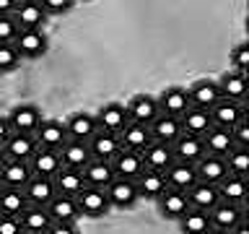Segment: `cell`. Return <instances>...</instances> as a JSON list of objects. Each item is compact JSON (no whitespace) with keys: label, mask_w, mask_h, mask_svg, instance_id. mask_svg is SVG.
<instances>
[{"label":"cell","mask_w":249,"mask_h":234,"mask_svg":"<svg viewBox=\"0 0 249 234\" xmlns=\"http://www.w3.org/2000/svg\"><path fill=\"white\" fill-rule=\"evenodd\" d=\"M52 185H54V193H57V195H68V198H75V195L86 187L81 172H78V169H65V167L52 177Z\"/></svg>","instance_id":"8d00e7d4"},{"label":"cell","mask_w":249,"mask_h":234,"mask_svg":"<svg viewBox=\"0 0 249 234\" xmlns=\"http://www.w3.org/2000/svg\"><path fill=\"white\" fill-rule=\"evenodd\" d=\"M205 234H226V232H218V229H208Z\"/></svg>","instance_id":"f5cc1de1"},{"label":"cell","mask_w":249,"mask_h":234,"mask_svg":"<svg viewBox=\"0 0 249 234\" xmlns=\"http://www.w3.org/2000/svg\"><path fill=\"white\" fill-rule=\"evenodd\" d=\"M47 214H50L52 224H75V218L81 216V211H78L75 198L54 195V198L47 203Z\"/></svg>","instance_id":"ffe728a7"},{"label":"cell","mask_w":249,"mask_h":234,"mask_svg":"<svg viewBox=\"0 0 249 234\" xmlns=\"http://www.w3.org/2000/svg\"><path fill=\"white\" fill-rule=\"evenodd\" d=\"M163 179H166V187L179 190V193H187L192 185H197L195 167H192V164H179V161H174L166 172H163Z\"/></svg>","instance_id":"603a6c76"},{"label":"cell","mask_w":249,"mask_h":234,"mask_svg":"<svg viewBox=\"0 0 249 234\" xmlns=\"http://www.w3.org/2000/svg\"><path fill=\"white\" fill-rule=\"evenodd\" d=\"M23 195H26L29 206H42V208H47V203H50L57 193H54L52 179H47V177H31L29 185L23 187Z\"/></svg>","instance_id":"4dcf8cb0"},{"label":"cell","mask_w":249,"mask_h":234,"mask_svg":"<svg viewBox=\"0 0 249 234\" xmlns=\"http://www.w3.org/2000/svg\"><path fill=\"white\" fill-rule=\"evenodd\" d=\"M208 229H210V218L205 211L187 208L184 216L179 218V232L182 234H205Z\"/></svg>","instance_id":"f35d334b"},{"label":"cell","mask_w":249,"mask_h":234,"mask_svg":"<svg viewBox=\"0 0 249 234\" xmlns=\"http://www.w3.org/2000/svg\"><path fill=\"white\" fill-rule=\"evenodd\" d=\"M34 140L39 148H52V151H60L62 146L68 143V133H65V125L60 120H42L39 128L34 133Z\"/></svg>","instance_id":"ba28073f"},{"label":"cell","mask_w":249,"mask_h":234,"mask_svg":"<svg viewBox=\"0 0 249 234\" xmlns=\"http://www.w3.org/2000/svg\"><path fill=\"white\" fill-rule=\"evenodd\" d=\"M26 208H29V200L23 190H16V187H3L0 190V216L18 218Z\"/></svg>","instance_id":"74e56055"},{"label":"cell","mask_w":249,"mask_h":234,"mask_svg":"<svg viewBox=\"0 0 249 234\" xmlns=\"http://www.w3.org/2000/svg\"><path fill=\"white\" fill-rule=\"evenodd\" d=\"M42 8H44V13L47 16H57V13H65V11H70L73 8V3L70 0H42Z\"/></svg>","instance_id":"f6af8a7d"},{"label":"cell","mask_w":249,"mask_h":234,"mask_svg":"<svg viewBox=\"0 0 249 234\" xmlns=\"http://www.w3.org/2000/svg\"><path fill=\"white\" fill-rule=\"evenodd\" d=\"M231 136H233V143H236V146L247 148V143H249V120H247V117H244L239 125H233V128H231Z\"/></svg>","instance_id":"ee69618b"},{"label":"cell","mask_w":249,"mask_h":234,"mask_svg":"<svg viewBox=\"0 0 249 234\" xmlns=\"http://www.w3.org/2000/svg\"><path fill=\"white\" fill-rule=\"evenodd\" d=\"M171 154H174V161L179 164H197L202 156H205V143H202V138L197 136H187L182 133L174 143H171Z\"/></svg>","instance_id":"5b68a950"},{"label":"cell","mask_w":249,"mask_h":234,"mask_svg":"<svg viewBox=\"0 0 249 234\" xmlns=\"http://www.w3.org/2000/svg\"><path fill=\"white\" fill-rule=\"evenodd\" d=\"M148 130H151V138L156 143H166V146H171L179 136H182L179 117H169V115H159L151 125H148Z\"/></svg>","instance_id":"7402d4cb"},{"label":"cell","mask_w":249,"mask_h":234,"mask_svg":"<svg viewBox=\"0 0 249 234\" xmlns=\"http://www.w3.org/2000/svg\"><path fill=\"white\" fill-rule=\"evenodd\" d=\"M135 187H138V195H140V198L156 200L163 190H166V179H163L161 172L143 169V172L138 175V179H135Z\"/></svg>","instance_id":"e575fe53"},{"label":"cell","mask_w":249,"mask_h":234,"mask_svg":"<svg viewBox=\"0 0 249 234\" xmlns=\"http://www.w3.org/2000/svg\"><path fill=\"white\" fill-rule=\"evenodd\" d=\"M83 175V185L86 187H99V190H107V185L114 179V172H112V164L109 161H96L91 159L86 167L81 169Z\"/></svg>","instance_id":"4316f807"},{"label":"cell","mask_w":249,"mask_h":234,"mask_svg":"<svg viewBox=\"0 0 249 234\" xmlns=\"http://www.w3.org/2000/svg\"><path fill=\"white\" fill-rule=\"evenodd\" d=\"M16 0H0V16H13Z\"/></svg>","instance_id":"681fc988"},{"label":"cell","mask_w":249,"mask_h":234,"mask_svg":"<svg viewBox=\"0 0 249 234\" xmlns=\"http://www.w3.org/2000/svg\"><path fill=\"white\" fill-rule=\"evenodd\" d=\"M187 203H190V208H197V211H205L208 214L215 203H221V198H218V187L205 185V182L192 185L190 190H187Z\"/></svg>","instance_id":"836d02e7"},{"label":"cell","mask_w":249,"mask_h":234,"mask_svg":"<svg viewBox=\"0 0 249 234\" xmlns=\"http://www.w3.org/2000/svg\"><path fill=\"white\" fill-rule=\"evenodd\" d=\"M244 117H247L244 107L236 104V101L221 99L213 109H210V120H213V125H215V128H226V130H231L233 125H239Z\"/></svg>","instance_id":"e0dca14e"},{"label":"cell","mask_w":249,"mask_h":234,"mask_svg":"<svg viewBox=\"0 0 249 234\" xmlns=\"http://www.w3.org/2000/svg\"><path fill=\"white\" fill-rule=\"evenodd\" d=\"M34 177L29 169L26 161H13L8 159L3 164V169H0V182H3V187H16V190H23V187L29 185V179Z\"/></svg>","instance_id":"83f0119b"},{"label":"cell","mask_w":249,"mask_h":234,"mask_svg":"<svg viewBox=\"0 0 249 234\" xmlns=\"http://www.w3.org/2000/svg\"><path fill=\"white\" fill-rule=\"evenodd\" d=\"M229 234H249V224H247V221H239V224L233 226V229H231Z\"/></svg>","instance_id":"f907efd6"},{"label":"cell","mask_w":249,"mask_h":234,"mask_svg":"<svg viewBox=\"0 0 249 234\" xmlns=\"http://www.w3.org/2000/svg\"><path fill=\"white\" fill-rule=\"evenodd\" d=\"M202 143H205V154H210V156H221V159H226V156H229L233 148H236L231 130L215 128V125L205 133V136H202Z\"/></svg>","instance_id":"ac0fdd59"},{"label":"cell","mask_w":249,"mask_h":234,"mask_svg":"<svg viewBox=\"0 0 249 234\" xmlns=\"http://www.w3.org/2000/svg\"><path fill=\"white\" fill-rule=\"evenodd\" d=\"M5 117H8V125H11V133H23V136H34L39 122H42V112L34 104H18Z\"/></svg>","instance_id":"3957f363"},{"label":"cell","mask_w":249,"mask_h":234,"mask_svg":"<svg viewBox=\"0 0 249 234\" xmlns=\"http://www.w3.org/2000/svg\"><path fill=\"white\" fill-rule=\"evenodd\" d=\"M156 101H159V112L169 115V117H182L187 109H190V94H187V89H182V86H171V89H166Z\"/></svg>","instance_id":"2e32d148"},{"label":"cell","mask_w":249,"mask_h":234,"mask_svg":"<svg viewBox=\"0 0 249 234\" xmlns=\"http://www.w3.org/2000/svg\"><path fill=\"white\" fill-rule=\"evenodd\" d=\"M60 164L65 169H78L81 172L86 164L91 161V151H89V146L86 143H78V140H68L65 146L60 148Z\"/></svg>","instance_id":"1f68e13d"},{"label":"cell","mask_w":249,"mask_h":234,"mask_svg":"<svg viewBox=\"0 0 249 234\" xmlns=\"http://www.w3.org/2000/svg\"><path fill=\"white\" fill-rule=\"evenodd\" d=\"M75 203H78L81 216H89V218H101L112 208L109 206V198H107V190H99V187H83L75 195Z\"/></svg>","instance_id":"6da1fadb"},{"label":"cell","mask_w":249,"mask_h":234,"mask_svg":"<svg viewBox=\"0 0 249 234\" xmlns=\"http://www.w3.org/2000/svg\"><path fill=\"white\" fill-rule=\"evenodd\" d=\"M218 187V198H221L223 203H231V206H244V200H247V179L244 177H233L229 175L223 179L221 185H215Z\"/></svg>","instance_id":"d590c367"},{"label":"cell","mask_w":249,"mask_h":234,"mask_svg":"<svg viewBox=\"0 0 249 234\" xmlns=\"http://www.w3.org/2000/svg\"><path fill=\"white\" fill-rule=\"evenodd\" d=\"M62 125H65L68 140H78V143H89L91 136L99 130V122L91 112H75V115H70Z\"/></svg>","instance_id":"52a82bcc"},{"label":"cell","mask_w":249,"mask_h":234,"mask_svg":"<svg viewBox=\"0 0 249 234\" xmlns=\"http://www.w3.org/2000/svg\"><path fill=\"white\" fill-rule=\"evenodd\" d=\"M8 136H11V125H8V117L0 115V146L8 140Z\"/></svg>","instance_id":"c3c4849f"},{"label":"cell","mask_w":249,"mask_h":234,"mask_svg":"<svg viewBox=\"0 0 249 234\" xmlns=\"http://www.w3.org/2000/svg\"><path fill=\"white\" fill-rule=\"evenodd\" d=\"M13 47L21 60H34L47 52V37H44V31H18Z\"/></svg>","instance_id":"9a60e30c"},{"label":"cell","mask_w":249,"mask_h":234,"mask_svg":"<svg viewBox=\"0 0 249 234\" xmlns=\"http://www.w3.org/2000/svg\"><path fill=\"white\" fill-rule=\"evenodd\" d=\"M120 143L122 148H127V151H135V154H143L148 143H153L151 138V130H148V125H138V122H127L120 133Z\"/></svg>","instance_id":"cb8c5ba5"},{"label":"cell","mask_w":249,"mask_h":234,"mask_svg":"<svg viewBox=\"0 0 249 234\" xmlns=\"http://www.w3.org/2000/svg\"><path fill=\"white\" fill-rule=\"evenodd\" d=\"M143 156V167L145 169H153V172H166L171 164H174V154H171V146H166V143H148L145 146V151L140 154Z\"/></svg>","instance_id":"d4e9b609"},{"label":"cell","mask_w":249,"mask_h":234,"mask_svg":"<svg viewBox=\"0 0 249 234\" xmlns=\"http://www.w3.org/2000/svg\"><path fill=\"white\" fill-rule=\"evenodd\" d=\"M36 140L34 136H23V133H11L8 136V140L3 143V151L8 159H13V161H29L31 159V154L36 151Z\"/></svg>","instance_id":"484cf974"},{"label":"cell","mask_w":249,"mask_h":234,"mask_svg":"<svg viewBox=\"0 0 249 234\" xmlns=\"http://www.w3.org/2000/svg\"><path fill=\"white\" fill-rule=\"evenodd\" d=\"M0 234H23L21 221L11 216H0Z\"/></svg>","instance_id":"bcb514c9"},{"label":"cell","mask_w":249,"mask_h":234,"mask_svg":"<svg viewBox=\"0 0 249 234\" xmlns=\"http://www.w3.org/2000/svg\"><path fill=\"white\" fill-rule=\"evenodd\" d=\"M195 175H197V182L221 185L223 179L229 177V167H226V159H221V156L205 154L197 164H195Z\"/></svg>","instance_id":"30bf717a"},{"label":"cell","mask_w":249,"mask_h":234,"mask_svg":"<svg viewBox=\"0 0 249 234\" xmlns=\"http://www.w3.org/2000/svg\"><path fill=\"white\" fill-rule=\"evenodd\" d=\"M93 117H96V122H99V130L114 133V136H120L122 128L130 122L127 109H124V104H120V101H109V104H104Z\"/></svg>","instance_id":"8fae6325"},{"label":"cell","mask_w":249,"mask_h":234,"mask_svg":"<svg viewBox=\"0 0 249 234\" xmlns=\"http://www.w3.org/2000/svg\"><path fill=\"white\" fill-rule=\"evenodd\" d=\"M109 164H112V172H114L117 179H132V182H135L138 175L145 169L143 156L135 154V151H127V148H120V154H117Z\"/></svg>","instance_id":"5bb4252c"},{"label":"cell","mask_w":249,"mask_h":234,"mask_svg":"<svg viewBox=\"0 0 249 234\" xmlns=\"http://www.w3.org/2000/svg\"><path fill=\"white\" fill-rule=\"evenodd\" d=\"M18 62H21V58H18V52H16L13 44H0V73L13 70Z\"/></svg>","instance_id":"b9f144b4"},{"label":"cell","mask_w":249,"mask_h":234,"mask_svg":"<svg viewBox=\"0 0 249 234\" xmlns=\"http://www.w3.org/2000/svg\"><path fill=\"white\" fill-rule=\"evenodd\" d=\"M127 109V120L138 122V125H151L156 117H159V101L151 94H138V97L130 99V104H124Z\"/></svg>","instance_id":"277c9868"},{"label":"cell","mask_w":249,"mask_h":234,"mask_svg":"<svg viewBox=\"0 0 249 234\" xmlns=\"http://www.w3.org/2000/svg\"><path fill=\"white\" fill-rule=\"evenodd\" d=\"M208 218H210V229H218V232H226L229 234L239 221H244V214H241L239 206H231V203H215L213 208L208 211Z\"/></svg>","instance_id":"7c38bea8"},{"label":"cell","mask_w":249,"mask_h":234,"mask_svg":"<svg viewBox=\"0 0 249 234\" xmlns=\"http://www.w3.org/2000/svg\"><path fill=\"white\" fill-rule=\"evenodd\" d=\"M0 190H3V182H0Z\"/></svg>","instance_id":"db71d44e"},{"label":"cell","mask_w":249,"mask_h":234,"mask_svg":"<svg viewBox=\"0 0 249 234\" xmlns=\"http://www.w3.org/2000/svg\"><path fill=\"white\" fill-rule=\"evenodd\" d=\"M218 83V91H221V99L226 101H236V104H241V101L247 99V76L236 73V70H231V73H226Z\"/></svg>","instance_id":"f1b7e54d"},{"label":"cell","mask_w":249,"mask_h":234,"mask_svg":"<svg viewBox=\"0 0 249 234\" xmlns=\"http://www.w3.org/2000/svg\"><path fill=\"white\" fill-rule=\"evenodd\" d=\"M231 60H233V70H236V73H241V76H247V73H249V44L241 42V44L233 47Z\"/></svg>","instance_id":"60d3db41"},{"label":"cell","mask_w":249,"mask_h":234,"mask_svg":"<svg viewBox=\"0 0 249 234\" xmlns=\"http://www.w3.org/2000/svg\"><path fill=\"white\" fill-rule=\"evenodd\" d=\"M5 161H8V156H5V151H3V146H0V169H3Z\"/></svg>","instance_id":"816d5d0a"},{"label":"cell","mask_w":249,"mask_h":234,"mask_svg":"<svg viewBox=\"0 0 249 234\" xmlns=\"http://www.w3.org/2000/svg\"><path fill=\"white\" fill-rule=\"evenodd\" d=\"M86 146H89V151H91V159H96V161H112L122 148L120 136L107 133V130H96Z\"/></svg>","instance_id":"9c48e42d"},{"label":"cell","mask_w":249,"mask_h":234,"mask_svg":"<svg viewBox=\"0 0 249 234\" xmlns=\"http://www.w3.org/2000/svg\"><path fill=\"white\" fill-rule=\"evenodd\" d=\"M18 221H21L23 234H44L52 226V218L47 214V208H42V206H29L18 216Z\"/></svg>","instance_id":"d6a6232c"},{"label":"cell","mask_w":249,"mask_h":234,"mask_svg":"<svg viewBox=\"0 0 249 234\" xmlns=\"http://www.w3.org/2000/svg\"><path fill=\"white\" fill-rule=\"evenodd\" d=\"M156 203H159L161 216L163 218H174V221H179V218L184 216V211L190 208V203H187V193L171 190V187H166V190L156 198Z\"/></svg>","instance_id":"44dd1931"},{"label":"cell","mask_w":249,"mask_h":234,"mask_svg":"<svg viewBox=\"0 0 249 234\" xmlns=\"http://www.w3.org/2000/svg\"><path fill=\"white\" fill-rule=\"evenodd\" d=\"M187 94H190V107L205 109V112H210L221 101V91H218L215 81H197Z\"/></svg>","instance_id":"d6986e66"},{"label":"cell","mask_w":249,"mask_h":234,"mask_svg":"<svg viewBox=\"0 0 249 234\" xmlns=\"http://www.w3.org/2000/svg\"><path fill=\"white\" fill-rule=\"evenodd\" d=\"M107 198H109V206L112 208L127 211L140 200V195H138V187H135L132 179H117L114 177L112 182L107 185Z\"/></svg>","instance_id":"8992f818"},{"label":"cell","mask_w":249,"mask_h":234,"mask_svg":"<svg viewBox=\"0 0 249 234\" xmlns=\"http://www.w3.org/2000/svg\"><path fill=\"white\" fill-rule=\"evenodd\" d=\"M179 125H182V133H187V136L202 138L210 128H213V120H210V112H205V109L190 107L182 117H179Z\"/></svg>","instance_id":"f546056e"},{"label":"cell","mask_w":249,"mask_h":234,"mask_svg":"<svg viewBox=\"0 0 249 234\" xmlns=\"http://www.w3.org/2000/svg\"><path fill=\"white\" fill-rule=\"evenodd\" d=\"M44 234H78V229L73 224H52Z\"/></svg>","instance_id":"7dc6e473"},{"label":"cell","mask_w":249,"mask_h":234,"mask_svg":"<svg viewBox=\"0 0 249 234\" xmlns=\"http://www.w3.org/2000/svg\"><path fill=\"white\" fill-rule=\"evenodd\" d=\"M16 37H18V26L13 16H0V44H13Z\"/></svg>","instance_id":"7bdbcfd3"},{"label":"cell","mask_w":249,"mask_h":234,"mask_svg":"<svg viewBox=\"0 0 249 234\" xmlns=\"http://www.w3.org/2000/svg\"><path fill=\"white\" fill-rule=\"evenodd\" d=\"M13 21L18 31H42L44 21H47V13L42 3L36 0H23V3H16V11H13Z\"/></svg>","instance_id":"7a4b0ae2"},{"label":"cell","mask_w":249,"mask_h":234,"mask_svg":"<svg viewBox=\"0 0 249 234\" xmlns=\"http://www.w3.org/2000/svg\"><path fill=\"white\" fill-rule=\"evenodd\" d=\"M26 164H29V169H31V175H34V177H47V179H52L62 169L60 154L52 151V148H36Z\"/></svg>","instance_id":"4fadbf2b"},{"label":"cell","mask_w":249,"mask_h":234,"mask_svg":"<svg viewBox=\"0 0 249 234\" xmlns=\"http://www.w3.org/2000/svg\"><path fill=\"white\" fill-rule=\"evenodd\" d=\"M226 167H229V175L247 179L249 177V148L236 146L229 156H226Z\"/></svg>","instance_id":"ab89813d"}]
</instances>
